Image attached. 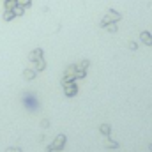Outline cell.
Here are the masks:
<instances>
[{
	"label": "cell",
	"instance_id": "2",
	"mask_svg": "<svg viewBox=\"0 0 152 152\" xmlns=\"http://www.w3.org/2000/svg\"><path fill=\"white\" fill-rule=\"evenodd\" d=\"M62 83H64V92H66V96H69V97L76 96L78 88H76V85L73 81H62Z\"/></svg>",
	"mask_w": 152,
	"mask_h": 152
},
{
	"label": "cell",
	"instance_id": "14",
	"mask_svg": "<svg viewBox=\"0 0 152 152\" xmlns=\"http://www.w3.org/2000/svg\"><path fill=\"white\" fill-rule=\"evenodd\" d=\"M108 30H110V32H117V25H115V23L108 25Z\"/></svg>",
	"mask_w": 152,
	"mask_h": 152
},
{
	"label": "cell",
	"instance_id": "1",
	"mask_svg": "<svg viewBox=\"0 0 152 152\" xmlns=\"http://www.w3.org/2000/svg\"><path fill=\"white\" fill-rule=\"evenodd\" d=\"M64 145H66V136L64 134H58L57 138H55V142L51 143V145H48V152H53V151H62L64 149Z\"/></svg>",
	"mask_w": 152,
	"mask_h": 152
},
{
	"label": "cell",
	"instance_id": "6",
	"mask_svg": "<svg viewBox=\"0 0 152 152\" xmlns=\"http://www.w3.org/2000/svg\"><path fill=\"white\" fill-rule=\"evenodd\" d=\"M14 5H16V0H5L4 9H5V11H12V9H14Z\"/></svg>",
	"mask_w": 152,
	"mask_h": 152
},
{
	"label": "cell",
	"instance_id": "13",
	"mask_svg": "<svg viewBox=\"0 0 152 152\" xmlns=\"http://www.w3.org/2000/svg\"><path fill=\"white\" fill-rule=\"evenodd\" d=\"M5 152H23L20 147H9V149H5Z\"/></svg>",
	"mask_w": 152,
	"mask_h": 152
},
{
	"label": "cell",
	"instance_id": "9",
	"mask_svg": "<svg viewBox=\"0 0 152 152\" xmlns=\"http://www.w3.org/2000/svg\"><path fill=\"white\" fill-rule=\"evenodd\" d=\"M12 12H14V16H21L23 12H25V7H21V5H14V9H12Z\"/></svg>",
	"mask_w": 152,
	"mask_h": 152
},
{
	"label": "cell",
	"instance_id": "10",
	"mask_svg": "<svg viewBox=\"0 0 152 152\" xmlns=\"http://www.w3.org/2000/svg\"><path fill=\"white\" fill-rule=\"evenodd\" d=\"M2 18H4L5 21H11V20H12V18H16V16H14V12H12V11H5V9H4V16H2Z\"/></svg>",
	"mask_w": 152,
	"mask_h": 152
},
{
	"label": "cell",
	"instance_id": "12",
	"mask_svg": "<svg viewBox=\"0 0 152 152\" xmlns=\"http://www.w3.org/2000/svg\"><path fill=\"white\" fill-rule=\"evenodd\" d=\"M101 133H103L104 136H108V134H110V126H106V124H103V126H101Z\"/></svg>",
	"mask_w": 152,
	"mask_h": 152
},
{
	"label": "cell",
	"instance_id": "3",
	"mask_svg": "<svg viewBox=\"0 0 152 152\" xmlns=\"http://www.w3.org/2000/svg\"><path fill=\"white\" fill-rule=\"evenodd\" d=\"M39 58H42V50L41 48H37V50H34V51L28 53V60L30 62H37Z\"/></svg>",
	"mask_w": 152,
	"mask_h": 152
},
{
	"label": "cell",
	"instance_id": "8",
	"mask_svg": "<svg viewBox=\"0 0 152 152\" xmlns=\"http://www.w3.org/2000/svg\"><path fill=\"white\" fill-rule=\"evenodd\" d=\"M142 39H143V42H145L147 46H151V44H152V37H151V34H149V32H142Z\"/></svg>",
	"mask_w": 152,
	"mask_h": 152
},
{
	"label": "cell",
	"instance_id": "5",
	"mask_svg": "<svg viewBox=\"0 0 152 152\" xmlns=\"http://www.w3.org/2000/svg\"><path fill=\"white\" fill-rule=\"evenodd\" d=\"M118 18H120V14H117L115 11H110V12H108V16H106V20L103 21V25H106L110 20H118Z\"/></svg>",
	"mask_w": 152,
	"mask_h": 152
},
{
	"label": "cell",
	"instance_id": "7",
	"mask_svg": "<svg viewBox=\"0 0 152 152\" xmlns=\"http://www.w3.org/2000/svg\"><path fill=\"white\" fill-rule=\"evenodd\" d=\"M34 64H36V71H44V67H46L44 58H39L37 62H34Z\"/></svg>",
	"mask_w": 152,
	"mask_h": 152
},
{
	"label": "cell",
	"instance_id": "4",
	"mask_svg": "<svg viewBox=\"0 0 152 152\" xmlns=\"http://www.w3.org/2000/svg\"><path fill=\"white\" fill-rule=\"evenodd\" d=\"M36 75H37L36 69H25V71H23V78H25V80H34Z\"/></svg>",
	"mask_w": 152,
	"mask_h": 152
},
{
	"label": "cell",
	"instance_id": "16",
	"mask_svg": "<svg viewBox=\"0 0 152 152\" xmlns=\"http://www.w3.org/2000/svg\"><path fill=\"white\" fill-rule=\"evenodd\" d=\"M41 126H42V127H48V126H50V122H48V120H42V122H41Z\"/></svg>",
	"mask_w": 152,
	"mask_h": 152
},
{
	"label": "cell",
	"instance_id": "11",
	"mask_svg": "<svg viewBox=\"0 0 152 152\" xmlns=\"http://www.w3.org/2000/svg\"><path fill=\"white\" fill-rule=\"evenodd\" d=\"M16 4L27 9V7H30V4H32V0H16Z\"/></svg>",
	"mask_w": 152,
	"mask_h": 152
},
{
	"label": "cell",
	"instance_id": "15",
	"mask_svg": "<svg viewBox=\"0 0 152 152\" xmlns=\"http://www.w3.org/2000/svg\"><path fill=\"white\" fill-rule=\"evenodd\" d=\"M106 147H113V149H117V147H118V143H115V142H108V143H106Z\"/></svg>",
	"mask_w": 152,
	"mask_h": 152
}]
</instances>
